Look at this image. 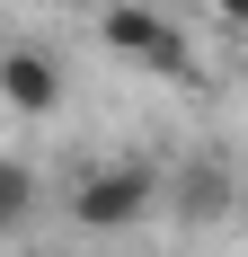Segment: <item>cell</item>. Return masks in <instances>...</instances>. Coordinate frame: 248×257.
I'll use <instances>...</instances> for the list:
<instances>
[{
    "label": "cell",
    "mask_w": 248,
    "mask_h": 257,
    "mask_svg": "<svg viewBox=\"0 0 248 257\" xmlns=\"http://www.w3.org/2000/svg\"><path fill=\"white\" fill-rule=\"evenodd\" d=\"M169 204V169L142 151H124V160H89V169H71V186H62V222L89 239H115L133 231V222H151V213Z\"/></svg>",
    "instance_id": "cell-1"
},
{
    "label": "cell",
    "mask_w": 248,
    "mask_h": 257,
    "mask_svg": "<svg viewBox=\"0 0 248 257\" xmlns=\"http://www.w3.org/2000/svg\"><path fill=\"white\" fill-rule=\"evenodd\" d=\"M98 45L115 53V62L160 71V80L195 71V45H186V27H177L160 0H98Z\"/></svg>",
    "instance_id": "cell-2"
},
{
    "label": "cell",
    "mask_w": 248,
    "mask_h": 257,
    "mask_svg": "<svg viewBox=\"0 0 248 257\" xmlns=\"http://www.w3.org/2000/svg\"><path fill=\"white\" fill-rule=\"evenodd\" d=\"M53 106H62V53H45V45H0V115L36 124V115H53Z\"/></svg>",
    "instance_id": "cell-3"
},
{
    "label": "cell",
    "mask_w": 248,
    "mask_h": 257,
    "mask_svg": "<svg viewBox=\"0 0 248 257\" xmlns=\"http://www.w3.org/2000/svg\"><path fill=\"white\" fill-rule=\"evenodd\" d=\"M169 204L186 213V222H222V213H230V169H222V160H186V169H169Z\"/></svg>",
    "instance_id": "cell-4"
},
{
    "label": "cell",
    "mask_w": 248,
    "mask_h": 257,
    "mask_svg": "<svg viewBox=\"0 0 248 257\" xmlns=\"http://www.w3.org/2000/svg\"><path fill=\"white\" fill-rule=\"evenodd\" d=\"M36 204H45V186H36V160L0 151V239H9V231H27V222H36Z\"/></svg>",
    "instance_id": "cell-5"
},
{
    "label": "cell",
    "mask_w": 248,
    "mask_h": 257,
    "mask_svg": "<svg viewBox=\"0 0 248 257\" xmlns=\"http://www.w3.org/2000/svg\"><path fill=\"white\" fill-rule=\"evenodd\" d=\"M204 18L230 27V36H248V0H204Z\"/></svg>",
    "instance_id": "cell-6"
}]
</instances>
